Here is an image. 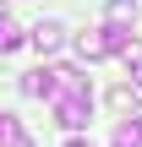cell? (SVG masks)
Wrapping results in <instances>:
<instances>
[{
    "label": "cell",
    "instance_id": "cell-7",
    "mask_svg": "<svg viewBox=\"0 0 142 147\" xmlns=\"http://www.w3.org/2000/svg\"><path fill=\"white\" fill-rule=\"evenodd\" d=\"M109 104H115L120 115H131V109H137V104H142V87H131V82H120V87L109 93Z\"/></svg>",
    "mask_w": 142,
    "mask_h": 147
},
{
    "label": "cell",
    "instance_id": "cell-9",
    "mask_svg": "<svg viewBox=\"0 0 142 147\" xmlns=\"http://www.w3.org/2000/svg\"><path fill=\"white\" fill-rule=\"evenodd\" d=\"M109 22H115V27L137 22V0H109Z\"/></svg>",
    "mask_w": 142,
    "mask_h": 147
},
{
    "label": "cell",
    "instance_id": "cell-2",
    "mask_svg": "<svg viewBox=\"0 0 142 147\" xmlns=\"http://www.w3.org/2000/svg\"><path fill=\"white\" fill-rule=\"evenodd\" d=\"M88 120H93V98H55V125H60V131L77 136Z\"/></svg>",
    "mask_w": 142,
    "mask_h": 147
},
{
    "label": "cell",
    "instance_id": "cell-4",
    "mask_svg": "<svg viewBox=\"0 0 142 147\" xmlns=\"http://www.w3.org/2000/svg\"><path fill=\"white\" fill-rule=\"evenodd\" d=\"M77 55H82V60H104V55H109V49H104V27L77 33Z\"/></svg>",
    "mask_w": 142,
    "mask_h": 147
},
{
    "label": "cell",
    "instance_id": "cell-10",
    "mask_svg": "<svg viewBox=\"0 0 142 147\" xmlns=\"http://www.w3.org/2000/svg\"><path fill=\"white\" fill-rule=\"evenodd\" d=\"M16 131H22V120H16V115H11V109H0V147L11 142V136H16Z\"/></svg>",
    "mask_w": 142,
    "mask_h": 147
},
{
    "label": "cell",
    "instance_id": "cell-12",
    "mask_svg": "<svg viewBox=\"0 0 142 147\" xmlns=\"http://www.w3.org/2000/svg\"><path fill=\"white\" fill-rule=\"evenodd\" d=\"M0 16H5V0H0Z\"/></svg>",
    "mask_w": 142,
    "mask_h": 147
},
{
    "label": "cell",
    "instance_id": "cell-5",
    "mask_svg": "<svg viewBox=\"0 0 142 147\" xmlns=\"http://www.w3.org/2000/svg\"><path fill=\"white\" fill-rule=\"evenodd\" d=\"M109 147H142V120H137V115H126V120L115 125V142H109Z\"/></svg>",
    "mask_w": 142,
    "mask_h": 147
},
{
    "label": "cell",
    "instance_id": "cell-6",
    "mask_svg": "<svg viewBox=\"0 0 142 147\" xmlns=\"http://www.w3.org/2000/svg\"><path fill=\"white\" fill-rule=\"evenodd\" d=\"M22 44H27V33H22L11 16H0V55H11V49H22Z\"/></svg>",
    "mask_w": 142,
    "mask_h": 147
},
{
    "label": "cell",
    "instance_id": "cell-11",
    "mask_svg": "<svg viewBox=\"0 0 142 147\" xmlns=\"http://www.w3.org/2000/svg\"><path fill=\"white\" fill-rule=\"evenodd\" d=\"M66 147H93V142H82V136H71V142H66Z\"/></svg>",
    "mask_w": 142,
    "mask_h": 147
},
{
    "label": "cell",
    "instance_id": "cell-8",
    "mask_svg": "<svg viewBox=\"0 0 142 147\" xmlns=\"http://www.w3.org/2000/svg\"><path fill=\"white\" fill-rule=\"evenodd\" d=\"M22 93L27 98H49V71H27L22 76Z\"/></svg>",
    "mask_w": 142,
    "mask_h": 147
},
{
    "label": "cell",
    "instance_id": "cell-3",
    "mask_svg": "<svg viewBox=\"0 0 142 147\" xmlns=\"http://www.w3.org/2000/svg\"><path fill=\"white\" fill-rule=\"evenodd\" d=\"M27 44H33V49H38V55H55V49H60V44H66V27H60V22H55V16H49V22H38V27H33V33H27Z\"/></svg>",
    "mask_w": 142,
    "mask_h": 147
},
{
    "label": "cell",
    "instance_id": "cell-1",
    "mask_svg": "<svg viewBox=\"0 0 142 147\" xmlns=\"http://www.w3.org/2000/svg\"><path fill=\"white\" fill-rule=\"evenodd\" d=\"M49 98H93V87L77 65H49Z\"/></svg>",
    "mask_w": 142,
    "mask_h": 147
}]
</instances>
